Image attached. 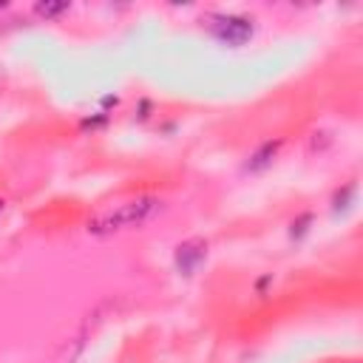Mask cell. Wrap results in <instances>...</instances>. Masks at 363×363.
Masks as SVG:
<instances>
[{
    "mask_svg": "<svg viewBox=\"0 0 363 363\" xmlns=\"http://www.w3.org/2000/svg\"><path fill=\"white\" fill-rule=\"evenodd\" d=\"M159 207V199L156 196H139L133 201H125L108 213H102L99 218L91 221V233L102 235V233H113V230H125V227H136L142 221H147Z\"/></svg>",
    "mask_w": 363,
    "mask_h": 363,
    "instance_id": "cell-1",
    "label": "cell"
},
{
    "mask_svg": "<svg viewBox=\"0 0 363 363\" xmlns=\"http://www.w3.org/2000/svg\"><path fill=\"white\" fill-rule=\"evenodd\" d=\"M213 34L227 45H244L252 37V20L241 14H221L213 20Z\"/></svg>",
    "mask_w": 363,
    "mask_h": 363,
    "instance_id": "cell-2",
    "label": "cell"
},
{
    "mask_svg": "<svg viewBox=\"0 0 363 363\" xmlns=\"http://www.w3.org/2000/svg\"><path fill=\"white\" fill-rule=\"evenodd\" d=\"M204 255H207V244H204V241H199V238L179 244V250H176V267H179V272L193 275V272H196V267L204 261Z\"/></svg>",
    "mask_w": 363,
    "mask_h": 363,
    "instance_id": "cell-3",
    "label": "cell"
},
{
    "mask_svg": "<svg viewBox=\"0 0 363 363\" xmlns=\"http://www.w3.org/2000/svg\"><path fill=\"white\" fill-rule=\"evenodd\" d=\"M281 147V139H275V142H264L252 156H250V162H247V170H261V167H267L269 164V159L275 156V150Z\"/></svg>",
    "mask_w": 363,
    "mask_h": 363,
    "instance_id": "cell-4",
    "label": "cell"
},
{
    "mask_svg": "<svg viewBox=\"0 0 363 363\" xmlns=\"http://www.w3.org/2000/svg\"><path fill=\"white\" fill-rule=\"evenodd\" d=\"M65 9H68L65 3H60V6H48V3H45V6H37V11H40V14H45V17H51V14H60V11H65Z\"/></svg>",
    "mask_w": 363,
    "mask_h": 363,
    "instance_id": "cell-5",
    "label": "cell"
},
{
    "mask_svg": "<svg viewBox=\"0 0 363 363\" xmlns=\"http://www.w3.org/2000/svg\"><path fill=\"white\" fill-rule=\"evenodd\" d=\"M0 213H3V201H0Z\"/></svg>",
    "mask_w": 363,
    "mask_h": 363,
    "instance_id": "cell-6",
    "label": "cell"
}]
</instances>
